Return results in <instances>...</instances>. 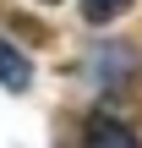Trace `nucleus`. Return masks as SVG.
I'll return each instance as SVG.
<instances>
[{
  "label": "nucleus",
  "instance_id": "20e7f679",
  "mask_svg": "<svg viewBox=\"0 0 142 148\" xmlns=\"http://www.w3.org/2000/svg\"><path fill=\"white\" fill-rule=\"evenodd\" d=\"M38 5H60V0H38Z\"/></svg>",
  "mask_w": 142,
  "mask_h": 148
},
{
  "label": "nucleus",
  "instance_id": "7ed1b4c3",
  "mask_svg": "<svg viewBox=\"0 0 142 148\" xmlns=\"http://www.w3.org/2000/svg\"><path fill=\"white\" fill-rule=\"evenodd\" d=\"M137 0H82V22H93V27H109L115 16H126Z\"/></svg>",
  "mask_w": 142,
  "mask_h": 148
},
{
  "label": "nucleus",
  "instance_id": "f03ea898",
  "mask_svg": "<svg viewBox=\"0 0 142 148\" xmlns=\"http://www.w3.org/2000/svg\"><path fill=\"white\" fill-rule=\"evenodd\" d=\"M0 88L5 93H27L33 88V60L16 44H5V38H0Z\"/></svg>",
  "mask_w": 142,
  "mask_h": 148
},
{
  "label": "nucleus",
  "instance_id": "f257e3e1",
  "mask_svg": "<svg viewBox=\"0 0 142 148\" xmlns=\"http://www.w3.org/2000/svg\"><path fill=\"white\" fill-rule=\"evenodd\" d=\"M82 143L88 148H142L137 143V132L126 126V121H115V115H88V126H82Z\"/></svg>",
  "mask_w": 142,
  "mask_h": 148
}]
</instances>
